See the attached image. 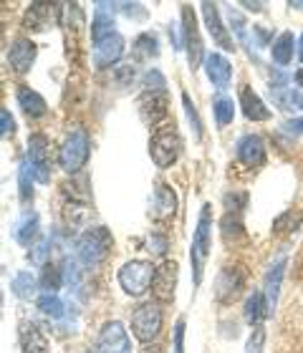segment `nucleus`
<instances>
[{"mask_svg":"<svg viewBox=\"0 0 303 353\" xmlns=\"http://www.w3.org/2000/svg\"><path fill=\"white\" fill-rule=\"evenodd\" d=\"M210 245H213V207L202 205L197 230L193 237V248H190V260H193V278L195 285L202 283V272H205L207 255H210Z\"/></svg>","mask_w":303,"mask_h":353,"instance_id":"1","label":"nucleus"},{"mask_svg":"<svg viewBox=\"0 0 303 353\" xmlns=\"http://www.w3.org/2000/svg\"><path fill=\"white\" fill-rule=\"evenodd\" d=\"M111 245H114V237L106 228H89L79 237V245H76V252H79V260L86 268H97L99 263L106 260V255L111 252Z\"/></svg>","mask_w":303,"mask_h":353,"instance_id":"2","label":"nucleus"},{"mask_svg":"<svg viewBox=\"0 0 303 353\" xmlns=\"http://www.w3.org/2000/svg\"><path fill=\"white\" fill-rule=\"evenodd\" d=\"M157 268L147 260H129V263L121 265L119 270V285L124 288L126 295H134L139 298L149 290L152 280H155Z\"/></svg>","mask_w":303,"mask_h":353,"instance_id":"3","label":"nucleus"},{"mask_svg":"<svg viewBox=\"0 0 303 353\" xmlns=\"http://www.w3.org/2000/svg\"><path fill=\"white\" fill-rule=\"evenodd\" d=\"M179 152H182V141H179V134L175 132V126H159L149 141V154L155 159L157 167H172L177 162Z\"/></svg>","mask_w":303,"mask_h":353,"instance_id":"4","label":"nucleus"},{"mask_svg":"<svg viewBox=\"0 0 303 353\" xmlns=\"http://www.w3.org/2000/svg\"><path fill=\"white\" fill-rule=\"evenodd\" d=\"M89 152H91V147H89V137H86V132H84V129L71 132L59 152L61 170L68 172V174H76L84 164L89 162Z\"/></svg>","mask_w":303,"mask_h":353,"instance_id":"5","label":"nucleus"},{"mask_svg":"<svg viewBox=\"0 0 303 353\" xmlns=\"http://www.w3.org/2000/svg\"><path fill=\"white\" fill-rule=\"evenodd\" d=\"M132 331L141 343H155L162 331V308L157 303H144L132 313Z\"/></svg>","mask_w":303,"mask_h":353,"instance_id":"6","label":"nucleus"},{"mask_svg":"<svg viewBox=\"0 0 303 353\" xmlns=\"http://www.w3.org/2000/svg\"><path fill=\"white\" fill-rule=\"evenodd\" d=\"M28 162L36 182L48 184L51 182V147L46 134H33L28 139Z\"/></svg>","mask_w":303,"mask_h":353,"instance_id":"7","label":"nucleus"},{"mask_svg":"<svg viewBox=\"0 0 303 353\" xmlns=\"http://www.w3.org/2000/svg\"><path fill=\"white\" fill-rule=\"evenodd\" d=\"M182 33H185L187 59H190V66L195 71L202 63V38H200V28H197V21H195V10L190 6H182Z\"/></svg>","mask_w":303,"mask_h":353,"instance_id":"8","label":"nucleus"},{"mask_svg":"<svg viewBox=\"0 0 303 353\" xmlns=\"http://www.w3.org/2000/svg\"><path fill=\"white\" fill-rule=\"evenodd\" d=\"M177 263L175 260H164L157 265L155 280H152V293L159 303L175 301V288H177Z\"/></svg>","mask_w":303,"mask_h":353,"instance_id":"9","label":"nucleus"},{"mask_svg":"<svg viewBox=\"0 0 303 353\" xmlns=\"http://www.w3.org/2000/svg\"><path fill=\"white\" fill-rule=\"evenodd\" d=\"M99 353H132V341L119 321L104 323L99 331Z\"/></svg>","mask_w":303,"mask_h":353,"instance_id":"10","label":"nucleus"},{"mask_svg":"<svg viewBox=\"0 0 303 353\" xmlns=\"http://www.w3.org/2000/svg\"><path fill=\"white\" fill-rule=\"evenodd\" d=\"M121 56H124V38L119 36V33H111L104 41L94 43V66L97 68L114 66Z\"/></svg>","mask_w":303,"mask_h":353,"instance_id":"11","label":"nucleus"},{"mask_svg":"<svg viewBox=\"0 0 303 353\" xmlns=\"http://www.w3.org/2000/svg\"><path fill=\"white\" fill-rule=\"evenodd\" d=\"M243 285H245V275L237 268H222V272L217 275V283H215V295H217V301L230 303L240 295Z\"/></svg>","mask_w":303,"mask_h":353,"instance_id":"12","label":"nucleus"},{"mask_svg":"<svg viewBox=\"0 0 303 353\" xmlns=\"http://www.w3.org/2000/svg\"><path fill=\"white\" fill-rule=\"evenodd\" d=\"M200 6H202V18H205V26H207V30H210V36H213V41L220 46V48H225V51H233L235 46H233V38H230L228 28L222 26L217 6H215V3H200Z\"/></svg>","mask_w":303,"mask_h":353,"instance_id":"13","label":"nucleus"},{"mask_svg":"<svg viewBox=\"0 0 303 353\" xmlns=\"http://www.w3.org/2000/svg\"><path fill=\"white\" fill-rule=\"evenodd\" d=\"M139 114L147 124H159L167 117V94L164 91H147L139 99Z\"/></svg>","mask_w":303,"mask_h":353,"instance_id":"14","label":"nucleus"},{"mask_svg":"<svg viewBox=\"0 0 303 353\" xmlns=\"http://www.w3.org/2000/svg\"><path fill=\"white\" fill-rule=\"evenodd\" d=\"M237 159L248 164V167H260L266 162V144H263L258 134H248V137L237 141Z\"/></svg>","mask_w":303,"mask_h":353,"instance_id":"15","label":"nucleus"},{"mask_svg":"<svg viewBox=\"0 0 303 353\" xmlns=\"http://www.w3.org/2000/svg\"><path fill=\"white\" fill-rule=\"evenodd\" d=\"M56 13H59L56 3H30L28 13H26V28L48 30L56 21Z\"/></svg>","mask_w":303,"mask_h":353,"instance_id":"16","label":"nucleus"},{"mask_svg":"<svg viewBox=\"0 0 303 353\" xmlns=\"http://www.w3.org/2000/svg\"><path fill=\"white\" fill-rule=\"evenodd\" d=\"M8 61H10V66L13 71L18 74H28L30 66H33V61H36V43L33 41H15L10 46V51H8Z\"/></svg>","mask_w":303,"mask_h":353,"instance_id":"17","label":"nucleus"},{"mask_svg":"<svg viewBox=\"0 0 303 353\" xmlns=\"http://www.w3.org/2000/svg\"><path fill=\"white\" fill-rule=\"evenodd\" d=\"M205 71L215 88H225L230 83V79H233V66H230V61L222 53L205 56Z\"/></svg>","mask_w":303,"mask_h":353,"instance_id":"18","label":"nucleus"},{"mask_svg":"<svg viewBox=\"0 0 303 353\" xmlns=\"http://www.w3.org/2000/svg\"><path fill=\"white\" fill-rule=\"evenodd\" d=\"M111 33H117L114 30V8H111V3H97V15L91 23V38H94V43H99Z\"/></svg>","mask_w":303,"mask_h":353,"instance_id":"19","label":"nucleus"},{"mask_svg":"<svg viewBox=\"0 0 303 353\" xmlns=\"http://www.w3.org/2000/svg\"><path fill=\"white\" fill-rule=\"evenodd\" d=\"M18 339H21L23 353H48V343H46L43 333L36 323H21L18 328Z\"/></svg>","mask_w":303,"mask_h":353,"instance_id":"20","label":"nucleus"},{"mask_svg":"<svg viewBox=\"0 0 303 353\" xmlns=\"http://www.w3.org/2000/svg\"><path fill=\"white\" fill-rule=\"evenodd\" d=\"M240 106H243V114L251 121H266V119H271V109L263 103V99L253 88H243L240 91Z\"/></svg>","mask_w":303,"mask_h":353,"instance_id":"21","label":"nucleus"},{"mask_svg":"<svg viewBox=\"0 0 303 353\" xmlns=\"http://www.w3.org/2000/svg\"><path fill=\"white\" fill-rule=\"evenodd\" d=\"M271 316V308H268V298L263 290H255V293L245 301V323L260 328L263 318Z\"/></svg>","mask_w":303,"mask_h":353,"instance_id":"22","label":"nucleus"},{"mask_svg":"<svg viewBox=\"0 0 303 353\" xmlns=\"http://www.w3.org/2000/svg\"><path fill=\"white\" fill-rule=\"evenodd\" d=\"M18 103H21V109L28 114L30 119H38L43 117L46 111H48V106H46V99L38 91H33V88L23 86L18 88Z\"/></svg>","mask_w":303,"mask_h":353,"instance_id":"23","label":"nucleus"},{"mask_svg":"<svg viewBox=\"0 0 303 353\" xmlns=\"http://www.w3.org/2000/svg\"><path fill=\"white\" fill-rule=\"evenodd\" d=\"M175 210H177V194L167 184H159L155 190V217L167 220L175 214Z\"/></svg>","mask_w":303,"mask_h":353,"instance_id":"24","label":"nucleus"},{"mask_svg":"<svg viewBox=\"0 0 303 353\" xmlns=\"http://www.w3.org/2000/svg\"><path fill=\"white\" fill-rule=\"evenodd\" d=\"M38 235V214L36 212H26L21 220L15 222V230H13V237L15 243H21L23 248H28Z\"/></svg>","mask_w":303,"mask_h":353,"instance_id":"25","label":"nucleus"},{"mask_svg":"<svg viewBox=\"0 0 303 353\" xmlns=\"http://www.w3.org/2000/svg\"><path fill=\"white\" fill-rule=\"evenodd\" d=\"M293 46H296V38H293L291 30H283L281 36L273 41L271 53H273V61L278 66H289L291 61H293Z\"/></svg>","mask_w":303,"mask_h":353,"instance_id":"26","label":"nucleus"},{"mask_svg":"<svg viewBox=\"0 0 303 353\" xmlns=\"http://www.w3.org/2000/svg\"><path fill=\"white\" fill-rule=\"evenodd\" d=\"M283 268H286V260H278L275 265H271V270H268V275H266V298H268V308H271V310H273L275 303H278Z\"/></svg>","mask_w":303,"mask_h":353,"instance_id":"27","label":"nucleus"},{"mask_svg":"<svg viewBox=\"0 0 303 353\" xmlns=\"http://www.w3.org/2000/svg\"><path fill=\"white\" fill-rule=\"evenodd\" d=\"M10 290H13L21 301H30V298H36L38 293V280L30 275V272H18L13 280H10Z\"/></svg>","mask_w":303,"mask_h":353,"instance_id":"28","label":"nucleus"},{"mask_svg":"<svg viewBox=\"0 0 303 353\" xmlns=\"http://www.w3.org/2000/svg\"><path fill=\"white\" fill-rule=\"evenodd\" d=\"M38 310L43 313V316L53 318V321H61V318L66 316V305L61 301L56 293H43L38 298Z\"/></svg>","mask_w":303,"mask_h":353,"instance_id":"29","label":"nucleus"},{"mask_svg":"<svg viewBox=\"0 0 303 353\" xmlns=\"http://www.w3.org/2000/svg\"><path fill=\"white\" fill-rule=\"evenodd\" d=\"M134 53H137V59H157L159 56V43H157V38L152 33H141L137 41H134Z\"/></svg>","mask_w":303,"mask_h":353,"instance_id":"30","label":"nucleus"},{"mask_svg":"<svg viewBox=\"0 0 303 353\" xmlns=\"http://www.w3.org/2000/svg\"><path fill=\"white\" fill-rule=\"evenodd\" d=\"M215 109V121H217V126H228L230 121H233V117H235V103H233V99H228V96H217L213 103Z\"/></svg>","mask_w":303,"mask_h":353,"instance_id":"31","label":"nucleus"},{"mask_svg":"<svg viewBox=\"0 0 303 353\" xmlns=\"http://www.w3.org/2000/svg\"><path fill=\"white\" fill-rule=\"evenodd\" d=\"M33 179H36V176H33V170H30V162L26 159V162H21V170H18V184H21V199L26 202V205H28L30 199H33V187H30V184H33Z\"/></svg>","mask_w":303,"mask_h":353,"instance_id":"32","label":"nucleus"},{"mask_svg":"<svg viewBox=\"0 0 303 353\" xmlns=\"http://www.w3.org/2000/svg\"><path fill=\"white\" fill-rule=\"evenodd\" d=\"M61 283H63V268H56V265H43V278H41V285L53 293V290H59Z\"/></svg>","mask_w":303,"mask_h":353,"instance_id":"33","label":"nucleus"},{"mask_svg":"<svg viewBox=\"0 0 303 353\" xmlns=\"http://www.w3.org/2000/svg\"><path fill=\"white\" fill-rule=\"evenodd\" d=\"M275 99H278V103H281L283 109H303V94L301 91H296V88H289V91H281V94H275Z\"/></svg>","mask_w":303,"mask_h":353,"instance_id":"34","label":"nucleus"},{"mask_svg":"<svg viewBox=\"0 0 303 353\" xmlns=\"http://www.w3.org/2000/svg\"><path fill=\"white\" fill-rule=\"evenodd\" d=\"M172 353H185V318H177L172 333Z\"/></svg>","mask_w":303,"mask_h":353,"instance_id":"35","label":"nucleus"},{"mask_svg":"<svg viewBox=\"0 0 303 353\" xmlns=\"http://www.w3.org/2000/svg\"><path fill=\"white\" fill-rule=\"evenodd\" d=\"M182 103H185L187 119H190V121H193L195 137H197V139H200V137H202V121H200V117H197V111H195V103L190 101V96H187V94H182Z\"/></svg>","mask_w":303,"mask_h":353,"instance_id":"36","label":"nucleus"},{"mask_svg":"<svg viewBox=\"0 0 303 353\" xmlns=\"http://www.w3.org/2000/svg\"><path fill=\"white\" fill-rule=\"evenodd\" d=\"M228 18H230V28H235L237 38L243 41V43H248V30H245V21H243V15L237 13V10H233V8H228Z\"/></svg>","mask_w":303,"mask_h":353,"instance_id":"37","label":"nucleus"},{"mask_svg":"<svg viewBox=\"0 0 303 353\" xmlns=\"http://www.w3.org/2000/svg\"><path fill=\"white\" fill-rule=\"evenodd\" d=\"M144 86H147V91H164V76L157 71V68H152V71H147V76H144Z\"/></svg>","mask_w":303,"mask_h":353,"instance_id":"38","label":"nucleus"},{"mask_svg":"<svg viewBox=\"0 0 303 353\" xmlns=\"http://www.w3.org/2000/svg\"><path fill=\"white\" fill-rule=\"evenodd\" d=\"M48 240H41L36 248H30V263L33 265H48L46 263V255H48Z\"/></svg>","mask_w":303,"mask_h":353,"instance_id":"39","label":"nucleus"},{"mask_svg":"<svg viewBox=\"0 0 303 353\" xmlns=\"http://www.w3.org/2000/svg\"><path fill=\"white\" fill-rule=\"evenodd\" d=\"M147 245H149V252H155V255H164L167 252V237L164 235H149V240H147Z\"/></svg>","mask_w":303,"mask_h":353,"instance_id":"40","label":"nucleus"},{"mask_svg":"<svg viewBox=\"0 0 303 353\" xmlns=\"http://www.w3.org/2000/svg\"><path fill=\"white\" fill-rule=\"evenodd\" d=\"M13 132H15L13 117H10V111H8V109H3V111H0V134H3V137H8V134H13Z\"/></svg>","mask_w":303,"mask_h":353,"instance_id":"41","label":"nucleus"},{"mask_svg":"<svg viewBox=\"0 0 303 353\" xmlns=\"http://www.w3.org/2000/svg\"><path fill=\"white\" fill-rule=\"evenodd\" d=\"M283 129H286V132L289 134H303V117H298V119H289V121H286V124H283Z\"/></svg>","mask_w":303,"mask_h":353,"instance_id":"42","label":"nucleus"},{"mask_svg":"<svg viewBox=\"0 0 303 353\" xmlns=\"http://www.w3.org/2000/svg\"><path fill=\"white\" fill-rule=\"evenodd\" d=\"M139 353H164V351H162V348H159V346H157V343H147V346L141 348Z\"/></svg>","mask_w":303,"mask_h":353,"instance_id":"43","label":"nucleus"},{"mask_svg":"<svg viewBox=\"0 0 303 353\" xmlns=\"http://www.w3.org/2000/svg\"><path fill=\"white\" fill-rule=\"evenodd\" d=\"M245 8H251V10H263V3H243Z\"/></svg>","mask_w":303,"mask_h":353,"instance_id":"44","label":"nucleus"},{"mask_svg":"<svg viewBox=\"0 0 303 353\" xmlns=\"http://www.w3.org/2000/svg\"><path fill=\"white\" fill-rule=\"evenodd\" d=\"M296 83L298 86H303V68H298L296 71Z\"/></svg>","mask_w":303,"mask_h":353,"instance_id":"45","label":"nucleus"},{"mask_svg":"<svg viewBox=\"0 0 303 353\" xmlns=\"http://www.w3.org/2000/svg\"><path fill=\"white\" fill-rule=\"evenodd\" d=\"M298 46H301V48H298V59L303 61V33H301V41H298Z\"/></svg>","mask_w":303,"mask_h":353,"instance_id":"46","label":"nucleus"},{"mask_svg":"<svg viewBox=\"0 0 303 353\" xmlns=\"http://www.w3.org/2000/svg\"><path fill=\"white\" fill-rule=\"evenodd\" d=\"M291 6H296V8H301V10H303V0H291Z\"/></svg>","mask_w":303,"mask_h":353,"instance_id":"47","label":"nucleus"}]
</instances>
